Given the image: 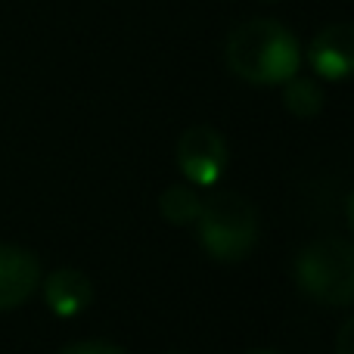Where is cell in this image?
<instances>
[{
    "label": "cell",
    "mask_w": 354,
    "mask_h": 354,
    "mask_svg": "<svg viewBox=\"0 0 354 354\" xmlns=\"http://www.w3.org/2000/svg\"><path fill=\"white\" fill-rule=\"evenodd\" d=\"M59 354H128V351L118 348V345H109V342H72Z\"/></svg>",
    "instance_id": "30bf717a"
},
{
    "label": "cell",
    "mask_w": 354,
    "mask_h": 354,
    "mask_svg": "<svg viewBox=\"0 0 354 354\" xmlns=\"http://www.w3.org/2000/svg\"><path fill=\"white\" fill-rule=\"evenodd\" d=\"M224 59L227 68L249 84H286L299 75L301 47L277 19H249L227 35Z\"/></svg>",
    "instance_id": "6da1fadb"
},
{
    "label": "cell",
    "mask_w": 354,
    "mask_h": 354,
    "mask_svg": "<svg viewBox=\"0 0 354 354\" xmlns=\"http://www.w3.org/2000/svg\"><path fill=\"white\" fill-rule=\"evenodd\" d=\"M249 354H280V351H270V348H258V351H249Z\"/></svg>",
    "instance_id": "4fadbf2b"
},
{
    "label": "cell",
    "mask_w": 354,
    "mask_h": 354,
    "mask_svg": "<svg viewBox=\"0 0 354 354\" xmlns=\"http://www.w3.org/2000/svg\"><path fill=\"white\" fill-rule=\"evenodd\" d=\"M268 3H274V0H268Z\"/></svg>",
    "instance_id": "5bb4252c"
},
{
    "label": "cell",
    "mask_w": 354,
    "mask_h": 354,
    "mask_svg": "<svg viewBox=\"0 0 354 354\" xmlns=\"http://www.w3.org/2000/svg\"><path fill=\"white\" fill-rule=\"evenodd\" d=\"M227 162H230L227 140L212 124H193L177 140V168L189 183H199V187L218 183Z\"/></svg>",
    "instance_id": "277c9868"
},
{
    "label": "cell",
    "mask_w": 354,
    "mask_h": 354,
    "mask_svg": "<svg viewBox=\"0 0 354 354\" xmlns=\"http://www.w3.org/2000/svg\"><path fill=\"white\" fill-rule=\"evenodd\" d=\"M336 354H354V317L345 320L336 333Z\"/></svg>",
    "instance_id": "8fae6325"
},
{
    "label": "cell",
    "mask_w": 354,
    "mask_h": 354,
    "mask_svg": "<svg viewBox=\"0 0 354 354\" xmlns=\"http://www.w3.org/2000/svg\"><path fill=\"white\" fill-rule=\"evenodd\" d=\"M308 62L324 81H345L354 75V25L330 22L314 35Z\"/></svg>",
    "instance_id": "5b68a950"
},
{
    "label": "cell",
    "mask_w": 354,
    "mask_h": 354,
    "mask_svg": "<svg viewBox=\"0 0 354 354\" xmlns=\"http://www.w3.org/2000/svg\"><path fill=\"white\" fill-rule=\"evenodd\" d=\"M345 221H348V230L354 233V189L348 193V202H345Z\"/></svg>",
    "instance_id": "7c38bea8"
},
{
    "label": "cell",
    "mask_w": 354,
    "mask_h": 354,
    "mask_svg": "<svg viewBox=\"0 0 354 354\" xmlns=\"http://www.w3.org/2000/svg\"><path fill=\"white\" fill-rule=\"evenodd\" d=\"M41 286V261L22 245H0V311H12Z\"/></svg>",
    "instance_id": "8992f818"
},
{
    "label": "cell",
    "mask_w": 354,
    "mask_h": 354,
    "mask_svg": "<svg viewBox=\"0 0 354 354\" xmlns=\"http://www.w3.org/2000/svg\"><path fill=\"white\" fill-rule=\"evenodd\" d=\"M295 283L320 305H354V243L320 236L295 255Z\"/></svg>",
    "instance_id": "3957f363"
},
{
    "label": "cell",
    "mask_w": 354,
    "mask_h": 354,
    "mask_svg": "<svg viewBox=\"0 0 354 354\" xmlns=\"http://www.w3.org/2000/svg\"><path fill=\"white\" fill-rule=\"evenodd\" d=\"M196 224H199L202 249L224 264L249 258V252L258 243V230H261L255 205L233 189L202 199Z\"/></svg>",
    "instance_id": "7a4b0ae2"
},
{
    "label": "cell",
    "mask_w": 354,
    "mask_h": 354,
    "mask_svg": "<svg viewBox=\"0 0 354 354\" xmlns=\"http://www.w3.org/2000/svg\"><path fill=\"white\" fill-rule=\"evenodd\" d=\"M283 106H286L295 118H314L324 109V91H320V84L314 78H299V75H292V78L286 81V87H283Z\"/></svg>",
    "instance_id": "9c48e42d"
},
{
    "label": "cell",
    "mask_w": 354,
    "mask_h": 354,
    "mask_svg": "<svg viewBox=\"0 0 354 354\" xmlns=\"http://www.w3.org/2000/svg\"><path fill=\"white\" fill-rule=\"evenodd\" d=\"M199 208H202L199 193L193 187H187V183H171L159 196V212L168 224H177V227L193 224L199 218Z\"/></svg>",
    "instance_id": "ba28073f"
},
{
    "label": "cell",
    "mask_w": 354,
    "mask_h": 354,
    "mask_svg": "<svg viewBox=\"0 0 354 354\" xmlns=\"http://www.w3.org/2000/svg\"><path fill=\"white\" fill-rule=\"evenodd\" d=\"M44 301L56 317H78L87 305L93 301V286L87 280V274L72 268L53 270L47 280H41Z\"/></svg>",
    "instance_id": "52a82bcc"
}]
</instances>
